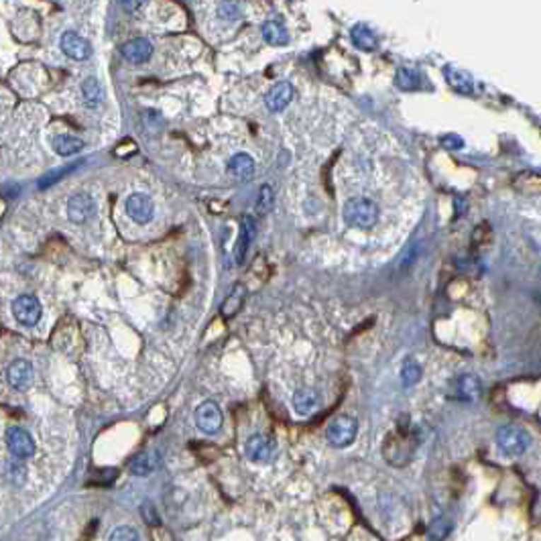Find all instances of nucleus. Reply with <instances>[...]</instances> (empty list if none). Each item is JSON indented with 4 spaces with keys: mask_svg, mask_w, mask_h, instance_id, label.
Wrapping results in <instances>:
<instances>
[{
    "mask_svg": "<svg viewBox=\"0 0 541 541\" xmlns=\"http://www.w3.org/2000/svg\"><path fill=\"white\" fill-rule=\"evenodd\" d=\"M344 222L354 228H371L378 222V206L368 197H350L344 204Z\"/></svg>",
    "mask_w": 541,
    "mask_h": 541,
    "instance_id": "f257e3e1",
    "label": "nucleus"
},
{
    "mask_svg": "<svg viewBox=\"0 0 541 541\" xmlns=\"http://www.w3.org/2000/svg\"><path fill=\"white\" fill-rule=\"evenodd\" d=\"M496 443L507 456H521L531 446L529 431L519 426H503L496 431Z\"/></svg>",
    "mask_w": 541,
    "mask_h": 541,
    "instance_id": "f03ea898",
    "label": "nucleus"
},
{
    "mask_svg": "<svg viewBox=\"0 0 541 541\" xmlns=\"http://www.w3.org/2000/svg\"><path fill=\"white\" fill-rule=\"evenodd\" d=\"M356 431H359V424L348 417V415H342V417H336L328 427V442L336 448H346L350 443L354 442L356 438Z\"/></svg>",
    "mask_w": 541,
    "mask_h": 541,
    "instance_id": "7ed1b4c3",
    "label": "nucleus"
},
{
    "mask_svg": "<svg viewBox=\"0 0 541 541\" xmlns=\"http://www.w3.org/2000/svg\"><path fill=\"white\" fill-rule=\"evenodd\" d=\"M41 313H43V308L39 303V299L35 296H18L15 301H13V315L17 320L18 324L31 328L35 326L39 320H41Z\"/></svg>",
    "mask_w": 541,
    "mask_h": 541,
    "instance_id": "20e7f679",
    "label": "nucleus"
},
{
    "mask_svg": "<svg viewBox=\"0 0 541 541\" xmlns=\"http://www.w3.org/2000/svg\"><path fill=\"white\" fill-rule=\"evenodd\" d=\"M6 446L17 460H27L35 454L33 438L23 427H11L6 431Z\"/></svg>",
    "mask_w": 541,
    "mask_h": 541,
    "instance_id": "39448f33",
    "label": "nucleus"
},
{
    "mask_svg": "<svg viewBox=\"0 0 541 541\" xmlns=\"http://www.w3.org/2000/svg\"><path fill=\"white\" fill-rule=\"evenodd\" d=\"M59 47L66 53L67 57L76 59V62H86L92 57V45L88 39H83L82 35L76 31H66L59 39Z\"/></svg>",
    "mask_w": 541,
    "mask_h": 541,
    "instance_id": "423d86ee",
    "label": "nucleus"
},
{
    "mask_svg": "<svg viewBox=\"0 0 541 541\" xmlns=\"http://www.w3.org/2000/svg\"><path fill=\"white\" fill-rule=\"evenodd\" d=\"M6 380L15 391H27L35 380V368L29 361H18L11 362L8 371H6Z\"/></svg>",
    "mask_w": 541,
    "mask_h": 541,
    "instance_id": "0eeeda50",
    "label": "nucleus"
},
{
    "mask_svg": "<svg viewBox=\"0 0 541 541\" xmlns=\"http://www.w3.org/2000/svg\"><path fill=\"white\" fill-rule=\"evenodd\" d=\"M96 212V202L90 194H76L67 202V216L74 224H83L88 222Z\"/></svg>",
    "mask_w": 541,
    "mask_h": 541,
    "instance_id": "6e6552de",
    "label": "nucleus"
},
{
    "mask_svg": "<svg viewBox=\"0 0 541 541\" xmlns=\"http://www.w3.org/2000/svg\"><path fill=\"white\" fill-rule=\"evenodd\" d=\"M196 424L204 434L214 436L222 427V411H220V407L216 403L206 401V403H202L196 409Z\"/></svg>",
    "mask_w": 541,
    "mask_h": 541,
    "instance_id": "1a4fd4ad",
    "label": "nucleus"
},
{
    "mask_svg": "<svg viewBox=\"0 0 541 541\" xmlns=\"http://www.w3.org/2000/svg\"><path fill=\"white\" fill-rule=\"evenodd\" d=\"M127 214L131 216L132 222L136 224H147L153 220L155 214V204L147 194H132L127 199Z\"/></svg>",
    "mask_w": 541,
    "mask_h": 541,
    "instance_id": "9d476101",
    "label": "nucleus"
},
{
    "mask_svg": "<svg viewBox=\"0 0 541 541\" xmlns=\"http://www.w3.org/2000/svg\"><path fill=\"white\" fill-rule=\"evenodd\" d=\"M293 100V88L289 82H279L277 86H273V90L267 94L264 104L271 112H281L283 108L289 106V102Z\"/></svg>",
    "mask_w": 541,
    "mask_h": 541,
    "instance_id": "9b49d317",
    "label": "nucleus"
},
{
    "mask_svg": "<svg viewBox=\"0 0 541 541\" xmlns=\"http://www.w3.org/2000/svg\"><path fill=\"white\" fill-rule=\"evenodd\" d=\"M246 456L255 462H267L275 454V443L264 436H252L246 440Z\"/></svg>",
    "mask_w": 541,
    "mask_h": 541,
    "instance_id": "f8f14e48",
    "label": "nucleus"
},
{
    "mask_svg": "<svg viewBox=\"0 0 541 541\" xmlns=\"http://www.w3.org/2000/svg\"><path fill=\"white\" fill-rule=\"evenodd\" d=\"M255 238V220L250 216H243L240 220V234H238V240L234 245V259L238 264H243L246 259V252H248V246Z\"/></svg>",
    "mask_w": 541,
    "mask_h": 541,
    "instance_id": "ddd939ff",
    "label": "nucleus"
},
{
    "mask_svg": "<svg viewBox=\"0 0 541 541\" xmlns=\"http://www.w3.org/2000/svg\"><path fill=\"white\" fill-rule=\"evenodd\" d=\"M120 53L131 64H145L153 53V45H151V41L139 37V39H132L129 43H124Z\"/></svg>",
    "mask_w": 541,
    "mask_h": 541,
    "instance_id": "4468645a",
    "label": "nucleus"
},
{
    "mask_svg": "<svg viewBox=\"0 0 541 541\" xmlns=\"http://www.w3.org/2000/svg\"><path fill=\"white\" fill-rule=\"evenodd\" d=\"M452 389H454V393L460 401L470 403V401H476L480 397V380L475 375H462L454 380Z\"/></svg>",
    "mask_w": 541,
    "mask_h": 541,
    "instance_id": "2eb2a0df",
    "label": "nucleus"
},
{
    "mask_svg": "<svg viewBox=\"0 0 541 541\" xmlns=\"http://www.w3.org/2000/svg\"><path fill=\"white\" fill-rule=\"evenodd\" d=\"M228 173L238 181H248L255 175V159L246 153H238L228 161Z\"/></svg>",
    "mask_w": 541,
    "mask_h": 541,
    "instance_id": "dca6fc26",
    "label": "nucleus"
},
{
    "mask_svg": "<svg viewBox=\"0 0 541 541\" xmlns=\"http://www.w3.org/2000/svg\"><path fill=\"white\" fill-rule=\"evenodd\" d=\"M320 403H322L320 393L313 389H299L293 395V407L299 415H312L313 411L320 407Z\"/></svg>",
    "mask_w": 541,
    "mask_h": 541,
    "instance_id": "f3484780",
    "label": "nucleus"
},
{
    "mask_svg": "<svg viewBox=\"0 0 541 541\" xmlns=\"http://www.w3.org/2000/svg\"><path fill=\"white\" fill-rule=\"evenodd\" d=\"M161 464V458L157 452H145V454H139L136 458L131 462V472L134 476H149L153 475Z\"/></svg>",
    "mask_w": 541,
    "mask_h": 541,
    "instance_id": "a211bd4d",
    "label": "nucleus"
},
{
    "mask_svg": "<svg viewBox=\"0 0 541 541\" xmlns=\"http://www.w3.org/2000/svg\"><path fill=\"white\" fill-rule=\"evenodd\" d=\"M443 76H446L448 83H450L456 92H460V94H470V92H472V78H470L466 71L456 69L454 66H446L443 67Z\"/></svg>",
    "mask_w": 541,
    "mask_h": 541,
    "instance_id": "6ab92c4d",
    "label": "nucleus"
},
{
    "mask_svg": "<svg viewBox=\"0 0 541 541\" xmlns=\"http://www.w3.org/2000/svg\"><path fill=\"white\" fill-rule=\"evenodd\" d=\"M51 147H53V151H55L57 155H62V157H71V155H76V153L82 151L83 141L82 139H78V136H71V134H59V136L53 139Z\"/></svg>",
    "mask_w": 541,
    "mask_h": 541,
    "instance_id": "aec40b11",
    "label": "nucleus"
},
{
    "mask_svg": "<svg viewBox=\"0 0 541 541\" xmlns=\"http://www.w3.org/2000/svg\"><path fill=\"white\" fill-rule=\"evenodd\" d=\"M262 39H264L269 45L279 47V45H287V43H289V33H287V29H285L281 23H277V21H269V23L262 25Z\"/></svg>",
    "mask_w": 541,
    "mask_h": 541,
    "instance_id": "412c9836",
    "label": "nucleus"
},
{
    "mask_svg": "<svg viewBox=\"0 0 541 541\" xmlns=\"http://www.w3.org/2000/svg\"><path fill=\"white\" fill-rule=\"evenodd\" d=\"M82 98L88 108H96L104 100V88L96 78H86L82 82Z\"/></svg>",
    "mask_w": 541,
    "mask_h": 541,
    "instance_id": "4be33fe9",
    "label": "nucleus"
},
{
    "mask_svg": "<svg viewBox=\"0 0 541 541\" xmlns=\"http://www.w3.org/2000/svg\"><path fill=\"white\" fill-rule=\"evenodd\" d=\"M352 43L362 51H375L378 47V39L377 35L373 33L368 27H364V25H356L354 29H352Z\"/></svg>",
    "mask_w": 541,
    "mask_h": 541,
    "instance_id": "5701e85b",
    "label": "nucleus"
},
{
    "mask_svg": "<svg viewBox=\"0 0 541 541\" xmlns=\"http://www.w3.org/2000/svg\"><path fill=\"white\" fill-rule=\"evenodd\" d=\"M395 83H397V88H399V90L411 92V90H417V88L421 86V76H419V71H415V69L401 67V69H397Z\"/></svg>",
    "mask_w": 541,
    "mask_h": 541,
    "instance_id": "b1692460",
    "label": "nucleus"
},
{
    "mask_svg": "<svg viewBox=\"0 0 541 541\" xmlns=\"http://www.w3.org/2000/svg\"><path fill=\"white\" fill-rule=\"evenodd\" d=\"M245 297H246L245 285H236V287H234V291L230 293L228 299H226V301H224V306H222V315H224V318L234 315V313L240 310V306H243Z\"/></svg>",
    "mask_w": 541,
    "mask_h": 541,
    "instance_id": "393cba45",
    "label": "nucleus"
},
{
    "mask_svg": "<svg viewBox=\"0 0 541 541\" xmlns=\"http://www.w3.org/2000/svg\"><path fill=\"white\" fill-rule=\"evenodd\" d=\"M452 527H454V525H452V521H450L448 517H436V519L429 523V531H427L429 541H443L450 535Z\"/></svg>",
    "mask_w": 541,
    "mask_h": 541,
    "instance_id": "a878e982",
    "label": "nucleus"
},
{
    "mask_svg": "<svg viewBox=\"0 0 541 541\" xmlns=\"http://www.w3.org/2000/svg\"><path fill=\"white\" fill-rule=\"evenodd\" d=\"M401 378H403V385H407V387L415 385L421 378V366L417 362L407 361L401 368Z\"/></svg>",
    "mask_w": 541,
    "mask_h": 541,
    "instance_id": "bb28decb",
    "label": "nucleus"
},
{
    "mask_svg": "<svg viewBox=\"0 0 541 541\" xmlns=\"http://www.w3.org/2000/svg\"><path fill=\"white\" fill-rule=\"evenodd\" d=\"M108 541H141L136 529H132L129 525H122V527H116L115 531L110 533V540Z\"/></svg>",
    "mask_w": 541,
    "mask_h": 541,
    "instance_id": "cd10ccee",
    "label": "nucleus"
},
{
    "mask_svg": "<svg viewBox=\"0 0 541 541\" xmlns=\"http://www.w3.org/2000/svg\"><path fill=\"white\" fill-rule=\"evenodd\" d=\"M218 15L226 21H236L240 17V2H220L218 4Z\"/></svg>",
    "mask_w": 541,
    "mask_h": 541,
    "instance_id": "c85d7f7f",
    "label": "nucleus"
},
{
    "mask_svg": "<svg viewBox=\"0 0 541 541\" xmlns=\"http://www.w3.org/2000/svg\"><path fill=\"white\" fill-rule=\"evenodd\" d=\"M271 208H273V190L269 185H262L259 202H257V212L267 214Z\"/></svg>",
    "mask_w": 541,
    "mask_h": 541,
    "instance_id": "c756f323",
    "label": "nucleus"
},
{
    "mask_svg": "<svg viewBox=\"0 0 541 541\" xmlns=\"http://www.w3.org/2000/svg\"><path fill=\"white\" fill-rule=\"evenodd\" d=\"M442 143H443V147H448V149L464 147V141L460 139L458 134H446V136H442Z\"/></svg>",
    "mask_w": 541,
    "mask_h": 541,
    "instance_id": "7c9ffc66",
    "label": "nucleus"
},
{
    "mask_svg": "<svg viewBox=\"0 0 541 541\" xmlns=\"http://www.w3.org/2000/svg\"><path fill=\"white\" fill-rule=\"evenodd\" d=\"M143 517L147 519L149 525H159V517H157L155 508L151 507L149 503H145V505H143Z\"/></svg>",
    "mask_w": 541,
    "mask_h": 541,
    "instance_id": "2f4dec72",
    "label": "nucleus"
},
{
    "mask_svg": "<svg viewBox=\"0 0 541 541\" xmlns=\"http://www.w3.org/2000/svg\"><path fill=\"white\" fill-rule=\"evenodd\" d=\"M122 6H124L127 11H139V8H143L145 4H143V2H122Z\"/></svg>",
    "mask_w": 541,
    "mask_h": 541,
    "instance_id": "473e14b6",
    "label": "nucleus"
}]
</instances>
